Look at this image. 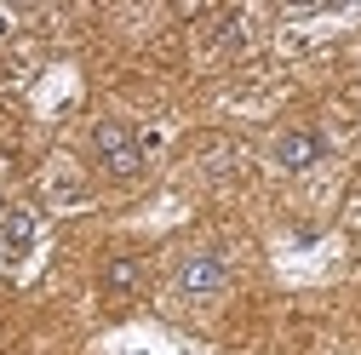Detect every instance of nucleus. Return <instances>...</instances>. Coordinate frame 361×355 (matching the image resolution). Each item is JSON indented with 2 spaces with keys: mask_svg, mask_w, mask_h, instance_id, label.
Here are the masks:
<instances>
[{
  "mask_svg": "<svg viewBox=\"0 0 361 355\" xmlns=\"http://www.w3.org/2000/svg\"><path fill=\"white\" fill-rule=\"evenodd\" d=\"M144 281V258H109L104 263V292H132Z\"/></svg>",
  "mask_w": 361,
  "mask_h": 355,
  "instance_id": "5",
  "label": "nucleus"
},
{
  "mask_svg": "<svg viewBox=\"0 0 361 355\" xmlns=\"http://www.w3.org/2000/svg\"><path fill=\"white\" fill-rule=\"evenodd\" d=\"M224 281H230V263H224L218 252H190L184 263H178V287H184L190 298H212V292H224Z\"/></svg>",
  "mask_w": 361,
  "mask_h": 355,
  "instance_id": "3",
  "label": "nucleus"
},
{
  "mask_svg": "<svg viewBox=\"0 0 361 355\" xmlns=\"http://www.w3.org/2000/svg\"><path fill=\"white\" fill-rule=\"evenodd\" d=\"M0 35H6V12H0Z\"/></svg>",
  "mask_w": 361,
  "mask_h": 355,
  "instance_id": "8",
  "label": "nucleus"
},
{
  "mask_svg": "<svg viewBox=\"0 0 361 355\" xmlns=\"http://www.w3.org/2000/svg\"><path fill=\"white\" fill-rule=\"evenodd\" d=\"M269 155H276L281 172H310L315 161L327 155V138H322L315 126H293V132H281V138L269 144Z\"/></svg>",
  "mask_w": 361,
  "mask_h": 355,
  "instance_id": "2",
  "label": "nucleus"
},
{
  "mask_svg": "<svg viewBox=\"0 0 361 355\" xmlns=\"http://www.w3.org/2000/svg\"><path fill=\"white\" fill-rule=\"evenodd\" d=\"M52 201H80V178H52Z\"/></svg>",
  "mask_w": 361,
  "mask_h": 355,
  "instance_id": "7",
  "label": "nucleus"
},
{
  "mask_svg": "<svg viewBox=\"0 0 361 355\" xmlns=\"http://www.w3.org/2000/svg\"><path fill=\"white\" fill-rule=\"evenodd\" d=\"M92 155L104 161V172L115 178H138L144 172V138L126 120H98L92 126Z\"/></svg>",
  "mask_w": 361,
  "mask_h": 355,
  "instance_id": "1",
  "label": "nucleus"
},
{
  "mask_svg": "<svg viewBox=\"0 0 361 355\" xmlns=\"http://www.w3.org/2000/svg\"><path fill=\"white\" fill-rule=\"evenodd\" d=\"M35 247V212H23V206H12V212H0V252H29Z\"/></svg>",
  "mask_w": 361,
  "mask_h": 355,
  "instance_id": "4",
  "label": "nucleus"
},
{
  "mask_svg": "<svg viewBox=\"0 0 361 355\" xmlns=\"http://www.w3.org/2000/svg\"><path fill=\"white\" fill-rule=\"evenodd\" d=\"M241 40H247V18L241 12H224L218 18V46H241Z\"/></svg>",
  "mask_w": 361,
  "mask_h": 355,
  "instance_id": "6",
  "label": "nucleus"
}]
</instances>
